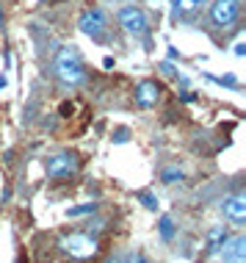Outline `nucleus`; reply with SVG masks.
Masks as SVG:
<instances>
[{
    "instance_id": "1",
    "label": "nucleus",
    "mask_w": 246,
    "mask_h": 263,
    "mask_svg": "<svg viewBox=\"0 0 246 263\" xmlns=\"http://www.w3.org/2000/svg\"><path fill=\"white\" fill-rule=\"evenodd\" d=\"M55 75L61 78L64 86H80L86 81V69H83L78 50H72V47L58 50V55H55Z\"/></svg>"
},
{
    "instance_id": "2",
    "label": "nucleus",
    "mask_w": 246,
    "mask_h": 263,
    "mask_svg": "<svg viewBox=\"0 0 246 263\" xmlns=\"http://www.w3.org/2000/svg\"><path fill=\"white\" fill-rule=\"evenodd\" d=\"M45 169H47V177H53V180H64V177L78 175L80 161H78L75 153H55L53 158H47Z\"/></svg>"
},
{
    "instance_id": "3",
    "label": "nucleus",
    "mask_w": 246,
    "mask_h": 263,
    "mask_svg": "<svg viewBox=\"0 0 246 263\" xmlns=\"http://www.w3.org/2000/svg\"><path fill=\"white\" fill-rule=\"evenodd\" d=\"M61 252H67L69 258H91V255L97 252V241L86 236V233H72V236L61 238Z\"/></svg>"
},
{
    "instance_id": "4",
    "label": "nucleus",
    "mask_w": 246,
    "mask_h": 263,
    "mask_svg": "<svg viewBox=\"0 0 246 263\" xmlns=\"http://www.w3.org/2000/svg\"><path fill=\"white\" fill-rule=\"evenodd\" d=\"M78 25H80V31L86 33V36H91L94 42H102L105 39V28H108V20H105V11L94 6V9L83 11Z\"/></svg>"
},
{
    "instance_id": "5",
    "label": "nucleus",
    "mask_w": 246,
    "mask_h": 263,
    "mask_svg": "<svg viewBox=\"0 0 246 263\" xmlns=\"http://www.w3.org/2000/svg\"><path fill=\"white\" fill-rule=\"evenodd\" d=\"M119 25L122 31H128L130 36H144L147 33V14L138 6H125L119 11Z\"/></svg>"
},
{
    "instance_id": "6",
    "label": "nucleus",
    "mask_w": 246,
    "mask_h": 263,
    "mask_svg": "<svg viewBox=\"0 0 246 263\" xmlns=\"http://www.w3.org/2000/svg\"><path fill=\"white\" fill-rule=\"evenodd\" d=\"M238 11H241V3H238V0H216V3L210 6V20L219 28H230V25H235Z\"/></svg>"
},
{
    "instance_id": "7",
    "label": "nucleus",
    "mask_w": 246,
    "mask_h": 263,
    "mask_svg": "<svg viewBox=\"0 0 246 263\" xmlns=\"http://www.w3.org/2000/svg\"><path fill=\"white\" fill-rule=\"evenodd\" d=\"M221 260L224 263H246V238L243 236H233L224 238V244L219 247Z\"/></svg>"
},
{
    "instance_id": "8",
    "label": "nucleus",
    "mask_w": 246,
    "mask_h": 263,
    "mask_svg": "<svg viewBox=\"0 0 246 263\" xmlns=\"http://www.w3.org/2000/svg\"><path fill=\"white\" fill-rule=\"evenodd\" d=\"M158 100H160V86L155 81H141L136 86V103L141 108H152V105H158Z\"/></svg>"
},
{
    "instance_id": "9",
    "label": "nucleus",
    "mask_w": 246,
    "mask_h": 263,
    "mask_svg": "<svg viewBox=\"0 0 246 263\" xmlns=\"http://www.w3.org/2000/svg\"><path fill=\"white\" fill-rule=\"evenodd\" d=\"M224 216L230 219L233 224H243L246 222V197L243 194H235L224 202Z\"/></svg>"
},
{
    "instance_id": "10",
    "label": "nucleus",
    "mask_w": 246,
    "mask_h": 263,
    "mask_svg": "<svg viewBox=\"0 0 246 263\" xmlns=\"http://www.w3.org/2000/svg\"><path fill=\"white\" fill-rule=\"evenodd\" d=\"M224 238H227V227H224V224L210 227V230H208V250L216 252V250H219V247L224 244Z\"/></svg>"
},
{
    "instance_id": "11",
    "label": "nucleus",
    "mask_w": 246,
    "mask_h": 263,
    "mask_svg": "<svg viewBox=\"0 0 246 263\" xmlns=\"http://www.w3.org/2000/svg\"><path fill=\"white\" fill-rule=\"evenodd\" d=\"M182 177H186V175H182V169H177V166H166L163 172H160V180H163L166 186H172V183H180Z\"/></svg>"
},
{
    "instance_id": "12",
    "label": "nucleus",
    "mask_w": 246,
    "mask_h": 263,
    "mask_svg": "<svg viewBox=\"0 0 246 263\" xmlns=\"http://www.w3.org/2000/svg\"><path fill=\"white\" fill-rule=\"evenodd\" d=\"M160 238H163V241L174 238V222L169 216H160Z\"/></svg>"
},
{
    "instance_id": "13",
    "label": "nucleus",
    "mask_w": 246,
    "mask_h": 263,
    "mask_svg": "<svg viewBox=\"0 0 246 263\" xmlns=\"http://www.w3.org/2000/svg\"><path fill=\"white\" fill-rule=\"evenodd\" d=\"M169 3L174 6V11L186 14V11H194L196 9V0H169Z\"/></svg>"
},
{
    "instance_id": "14",
    "label": "nucleus",
    "mask_w": 246,
    "mask_h": 263,
    "mask_svg": "<svg viewBox=\"0 0 246 263\" xmlns=\"http://www.w3.org/2000/svg\"><path fill=\"white\" fill-rule=\"evenodd\" d=\"M138 200H141V202H144V208H150V211H155V208H158V200L150 194V191H138Z\"/></svg>"
},
{
    "instance_id": "15",
    "label": "nucleus",
    "mask_w": 246,
    "mask_h": 263,
    "mask_svg": "<svg viewBox=\"0 0 246 263\" xmlns=\"http://www.w3.org/2000/svg\"><path fill=\"white\" fill-rule=\"evenodd\" d=\"M97 205L94 202H86V205H78V208H69V216H83V213H91Z\"/></svg>"
},
{
    "instance_id": "16",
    "label": "nucleus",
    "mask_w": 246,
    "mask_h": 263,
    "mask_svg": "<svg viewBox=\"0 0 246 263\" xmlns=\"http://www.w3.org/2000/svg\"><path fill=\"white\" fill-rule=\"evenodd\" d=\"M128 263H147V258H144L141 252H130L128 255Z\"/></svg>"
},
{
    "instance_id": "17",
    "label": "nucleus",
    "mask_w": 246,
    "mask_h": 263,
    "mask_svg": "<svg viewBox=\"0 0 246 263\" xmlns=\"http://www.w3.org/2000/svg\"><path fill=\"white\" fill-rule=\"evenodd\" d=\"M219 83H227V86H235V75H227V78H219Z\"/></svg>"
},
{
    "instance_id": "18",
    "label": "nucleus",
    "mask_w": 246,
    "mask_h": 263,
    "mask_svg": "<svg viewBox=\"0 0 246 263\" xmlns=\"http://www.w3.org/2000/svg\"><path fill=\"white\" fill-rule=\"evenodd\" d=\"M160 69H163V75H174V67H172L169 61H163V64H160Z\"/></svg>"
},
{
    "instance_id": "19",
    "label": "nucleus",
    "mask_w": 246,
    "mask_h": 263,
    "mask_svg": "<svg viewBox=\"0 0 246 263\" xmlns=\"http://www.w3.org/2000/svg\"><path fill=\"white\" fill-rule=\"evenodd\" d=\"M235 55H246V45H243V42H238V45H235Z\"/></svg>"
},
{
    "instance_id": "20",
    "label": "nucleus",
    "mask_w": 246,
    "mask_h": 263,
    "mask_svg": "<svg viewBox=\"0 0 246 263\" xmlns=\"http://www.w3.org/2000/svg\"><path fill=\"white\" fill-rule=\"evenodd\" d=\"M6 83H9V81H6V75H0V89H6Z\"/></svg>"
},
{
    "instance_id": "21",
    "label": "nucleus",
    "mask_w": 246,
    "mask_h": 263,
    "mask_svg": "<svg viewBox=\"0 0 246 263\" xmlns=\"http://www.w3.org/2000/svg\"><path fill=\"white\" fill-rule=\"evenodd\" d=\"M196 3H208V0H196Z\"/></svg>"
}]
</instances>
